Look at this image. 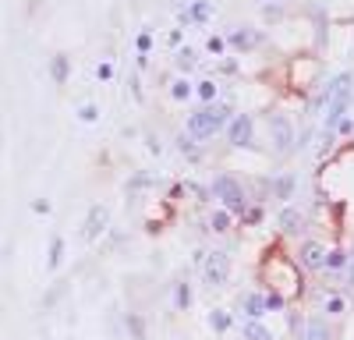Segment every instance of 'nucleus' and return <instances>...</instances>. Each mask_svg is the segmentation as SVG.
<instances>
[{"label":"nucleus","mask_w":354,"mask_h":340,"mask_svg":"<svg viewBox=\"0 0 354 340\" xmlns=\"http://www.w3.org/2000/svg\"><path fill=\"white\" fill-rule=\"evenodd\" d=\"M170 93H174V100H188V96H192V85L181 78V82H174V89H170Z\"/></svg>","instance_id":"nucleus-25"},{"label":"nucleus","mask_w":354,"mask_h":340,"mask_svg":"<svg viewBox=\"0 0 354 340\" xmlns=\"http://www.w3.org/2000/svg\"><path fill=\"white\" fill-rule=\"evenodd\" d=\"M106 227H110V206H103V202L88 206L85 223H82V238L85 241H96L100 234H106Z\"/></svg>","instance_id":"nucleus-4"},{"label":"nucleus","mask_w":354,"mask_h":340,"mask_svg":"<svg viewBox=\"0 0 354 340\" xmlns=\"http://www.w3.org/2000/svg\"><path fill=\"white\" fill-rule=\"evenodd\" d=\"M270 142H273L277 153H290V149H294V131H290L287 117H280V113L270 121Z\"/></svg>","instance_id":"nucleus-6"},{"label":"nucleus","mask_w":354,"mask_h":340,"mask_svg":"<svg viewBox=\"0 0 354 340\" xmlns=\"http://www.w3.org/2000/svg\"><path fill=\"white\" fill-rule=\"evenodd\" d=\"M322 312H326V316H333V319L347 316V298H344V294H326V301H322Z\"/></svg>","instance_id":"nucleus-13"},{"label":"nucleus","mask_w":354,"mask_h":340,"mask_svg":"<svg viewBox=\"0 0 354 340\" xmlns=\"http://www.w3.org/2000/svg\"><path fill=\"white\" fill-rule=\"evenodd\" d=\"M223 46H227V43H223L220 36H209V53H223Z\"/></svg>","instance_id":"nucleus-31"},{"label":"nucleus","mask_w":354,"mask_h":340,"mask_svg":"<svg viewBox=\"0 0 354 340\" xmlns=\"http://www.w3.org/2000/svg\"><path fill=\"white\" fill-rule=\"evenodd\" d=\"M135 46H138V53L145 57V53H149V46H153V36H149V32H142V36L135 39Z\"/></svg>","instance_id":"nucleus-28"},{"label":"nucleus","mask_w":354,"mask_h":340,"mask_svg":"<svg viewBox=\"0 0 354 340\" xmlns=\"http://www.w3.org/2000/svg\"><path fill=\"white\" fill-rule=\"evenodd\" d=\"M326 255H330V248L322 245V241H301L298 245V263L308 270V273H319V270H326Z\"/></svg>","instance_id":"nucleus-5"},{"label":"nucleus","mask_w":354,"mask_h":340,"mask_svg":"<svg viewBox=\"0 0 354 340\" xmlns=\"http://www.w3.org/2000/svg\"><path fill=\"white\" fill-rule=\"evenodd\" d=\"M96 117H100V110H96L93 103H85V106H82V121H96Z\"/></svg>","instance_id":"nucleus-29"},{"label":"nucleus","mask_w":354,"mask_h":340,"mask_svg":"<svg viewBox=\"0 0 354 340\" xmlns=\"http://www.w3.org/2000/svg\"><path fill=\"white\" fill-rule=\"evenodd\" d=\"M270 188H273V195L280 198V202H287V198H294V178H290V174L277 178V181H273Z\"/></svg>","instance_id":"nucleus-15"},{"label":"nucleus","mask_w":354,"mask_h":340,"mask_svg":"<svg viewBox=\"0 0 354 340\" xmlns=\"http://www.w3.org/2000/svg\"><path fill=\"white\" fill-rule=\"evenodd\" d=\"M347 266H351L347 252H344V248H330V255H326V270H347Z\"/></svg>","instance_id":"nucleus-18"},{"label":"nucleus","mask_w":354,"mask_h":340,"mask_svg":"<svg viewBox=\"0 0 354 340\" xmlns=\"http://www.w3.org/2000/svg\"><path fill=\"white\" fill-rule=\"evenodd\" d=\"M230 117V110L220 106V103H205L202 110H195L188 117V135L192 138H213Z\"/></svg>","instance_id":"nucleus-1"},{"label":"nucleus","mask_w":354,"mask_h":340,"mask_svg":"<svg viewBox=\"0 0 354 340\" xmlns=\"http://www.w3.org/2000/svg\"><path fill=\"white\" fill-rule=\"evenodd\" d=\"M305 213L298 209V206H283L280 209V216H277V227H280V231L287 234V238H298L301 231H305Z\"/></svg>","instance_id":"nucleus-7"},{"label":"nucleus","mask_w":354,"mask_h":340,"mask_svg":"<svg viewBox=\"0 0 354 340\" xmlns=\"http://www.w3.org/2000/svg\"><path fill=\"white\" fill-rule=\"evenodd\" d=\"M209 330L213 333H227L230 330V312L227 308H213L209 312Z\"/></svg>","instance_id":"nucleus-16"},{"label":"nucleus","mask_w":354,"mask_h":340,"mask_svg":"<svg viewBox=\"0 0 354 340\" xmlns=\"http://www.w3.org/2000/svg\"><path fill=\"white\" fill-rule=\"evenodd\" d=\"M347 283H351V287H354V263L347 266Z\"/></svg>","instance_id":"nucleus-33"},{"label":"nucleus","mask_w":354,"mask_h":340,"mask_svg":"<svg viewBox=\"0 0 354 340\" xmlns=\"http://www.w3.org/2000/svg\"><path fill=\"white\" fill-rule=\"evenodd\" d=\"M32 213L46 216V213H50V202H46V198H32Z\"/></svg>","instance_id":"nucleus-30"},{"label":"nucleus","mask_w":354,"mask_h":340,"mask_svg":"<svg viewBox=\"0 0 354 340\" xmlns=\"http://www.w3.org/2000/svg\"><path fill=\"white\" fill-rule=\"evenodd\" d=\"M177 149H181V153H185L188 160H198V149H195V142H192V138H185V135L177 138Z\"/></svg>","instance_id":"nucleus-23"},{"label":"nucleus","mask_w":354,"mask_h":340,"mask_svg":"<svg viewBox=\"0 0 354 340\" xmlns=\"http://www.w3.org/2000/svg\"><path fill=\"white\" fill-rule=\"evenodd\" d=\"M96 75H100V78H103V82H106V78H110V75H113V68H110V64H100V71H96Z\"/></svg>","instance_id":"nucleus-32"},{"label":"nucleus","mask_w":354,"mask_h":340,"mask_svg":"<svg viewBox=\"0 0 354 340\" xmlns=\"http://www.w3.org/2000/svg\"><path fill=\"white\" fill-rule=\"evenodd\" d=\"M266 308H270V312H283L287 308V298L280 291H270V294H266Z\"/></svg>","instance_id":"nucleus-21"},{"label":"nucleus","mask_w":354,"mask_h":340,"mask_svg":"<svg viewBox=\"0 0 354 340\" xmlns=\"http://www.w3.org/2000/svg\"><path fill=\"white\" fill-rule=\"evenodd\" d=\"M241 337H245V340H273L270 326H266L262 319H248V323L241 326Z\"/></svg>","instance_id":"nucleus-11"},{"label":"nucleus","mask_w":354,"mask_h":340,"mask_svg":"<svg viewBox=\"0 0 354 340\" xmlns=\"http://www.w3.org/2000/svg\"><path fill=\"white\" fill-rule=\"evenodd\" d=\"M209 195L220 198L223 209H230L234 216H245V213H248V195H245V188L234 181L230 174H216L213 185H209Z\"/></svg>","instance_id":"nucleus-2"},{"label":"nucleus","mask_w":354,"mask_h":340,"mask_svg":"<svg viewBox=\"0 0 354 340\" xmlns=\"http://www.w3.org/2000/svg\"><path fill=\"white\" fill-rule=\"evenodd\" d=\"M230 220H234L230 209H223V206L213 209V213H209V231H213V234H227V231H230Z\"/></svg>","instance_id":"nucleus-12"},{"label":"nucleus","mask_w":354,"mask_h":340,"mask_svg":"<svg viewBox=\"0 0 354 340\" xmlns=\"http://www.w3.org/2000/svg\"><path fill=\"white\" fill-rule=\"evenodd\" d=\"M227 138H230V146H238V149L252 146V117H248V113H238V117L230 121Z\"/></svg>","instance_id":"nucleus-8"},{"label":"nucleus","mask_w":354,"mask_h":340,"mask_svg":"<svg viewBox=\"0 0 354 340\" xmlns=\"http://www.w3.org/2000/svg\"><path fill=\"white\" fill-rule=\"evenodd\" d=\"M198 270H202V283H205L209 291H213V287H223V283L230 280V255H227V252H209Z\"/></svg>","instance_id":"nucleus-3"},{"label":"nucleus","mask_w":354,"mask_h":340,"mask_svg":"<svg viewBox=\"0 0 354 340\" xmlns=\"http://www.w3.org/2000/svg\"><path fill=\"white\" fill-rule=\"evenodd\" d=\"M174 305H177V312H188L192 308V283L188 280H181L174 287Z\"/></svg>","instance_id":"nucleus-14"},{"label":"nucleus","mask_w":354,"mask_h":340,"mask_svg":"<svg viewBox=\"0 0 354 340\" xmlns=\"http://www.w3.org/2000/svg\"><path fill=\"white\" fill-rule=\"evenodd\" d=\"M174 64L181 68V71H192V68H195V50H188V46L177 50V61H174Z\"/></svg>","instance_id":"nucleus-19"},{"label":"nucleus","mask_w":354,"mask_h":340,"mask_svg":"<svg viewBox=\"0 0 354 340\" xmlns=\"http://www.w3.org/2000/svg\"><path fill=\"white\" fill-rule=\"evenodd\" d=\"M230 43H234V46H241V50H248V46L255 43V36H252V32H234Z\"/></svg>","instance_id":"nucleus-26"},{"label":"nucleus","mask_w":354,"mask_h":340,"mask_svg":"<svg viewBox=\"0 0 354 340\" xmlns=\"http://www.w3.org/2000/svg\"><path fill=\"white\" fill-rule=\"evenodd\" d=\"M238 308L245 312V316H248V319H262V316H266V312H270V308H266V294H255V291H248V294H241V301H238Z\"/></svg>","instance_id":"nucleus-10"},{"label":"nucleus","mask_w":354,"mask_h":340,"mask_svg":"<svg viewBox=\"0 0 354 340\" xmlns=\"http://www.w3.org/2000/svg\"><path fill=\"white\" fill-rule=\"evenodd\" d=\"M195 93H198L202 103H213V100H216V82H198V89H195Z\"/></svg>","instance_id":"nucleus-20"},{"label":"nucleus","mask_w":354,"mask_h":340,"mask_svg":"<svg viewBox=\"0 0 354 340\" xmlns=\"http://www.w3.org/2000/svg\"><path fill=\"white\" fill-rule=\"evenodd\" d=\"M68 78V57H57L53 61V82H64Z\"/></svg>","instance_id":"nucleus-24"},{"label":"nucleus","mask_w":354,"mask_h":340,"mask_svg":"<svg viewBox=\"0 0 354 340\" xmlns=\"http://www.w3.org/2000/svg\"><path fill=\"white\" fill-rule=\"evenodd\" d=\"M192 15H195V21H209V18H213V8L205 4V0H195V8H192Z\"/></svg>","instance_id":"nucleus-22"},{"label":"nucleus","mask_w":354,"mask_h":340,"mask_svg":"<svg viewBox=\"0 0 354 340\" xmlns=\"http://www.w3.org/2000/svg\"><path fill=\"white\" fill-rule=\"evenodd\" d=\"M298 340H333V330H330L326 316H308L301 333H298Z\"/></svg>","instance_id":"nucleus-9"},{"label":"nucleus","mask_w":354,"mask_h":340,"mask_svg":"<svg viewBox=\"0 0 354 340\" xmlns=\"http://www.w3.org/2000/svg\"><path fill=\"white\" fill-rule=\"evenodd\" d=\"M128 326H131L135 340H145V326H142V319H138V316H128Z\"/></svg>","instance_id":"nucleus-27"},{"label":"nucleus","mask_w":354,"mask_h":340,"mask_svg":"<svg viewBox=\"0 0 354 340\" xmlns=\"http://www.w3.org/2000/svg\"><path fill=\"white\" fill-rule=\"evenodd\" d=\"M61 263H64V238L57 234V238L50 241V259H46V266H50V270H57Z\"/></svg>","instance_id":"nucleus-17"}]
</instances>
